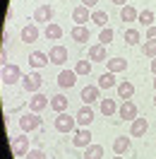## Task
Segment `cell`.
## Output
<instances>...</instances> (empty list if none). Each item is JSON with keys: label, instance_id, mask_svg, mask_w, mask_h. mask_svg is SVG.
Here are the masks:
<instances>
[{"label": "cell", "instance_id": "obj_31", "mask_svg": "<svg viewBox=\"0 0 156 159\" xmlns=\"http://www.w3.org/2000/svg\"><path fill=\"white\" fill-rule=\"evenodd\" d=\"M137 17H139V15H137V10L132 5H125V7L120 10V20L123 22H137Z\"/></svg>", "mask_w": 156, "mask_h": 159}, {"label": "cell", "instance_id": "obj_5", "mask_svg": "<svg viewBox=\"0 0 156 159\" xmlns=\"http://www.w3.org/2000/svg\"><path fill=\"white\" fill-rule=\"evenodd\" d=\"M118 116L123 120H135L139 113H137V104L132 99H127V101H123L120 106H118Z\"/></svg>", "mask_w": 156, "mask_h": 159}, {"label": "cell", "instance_id": "obj_8", "mask_svg": "<svg viewBox=\"0 0 156 159\" xmlns=\"http://www.w3.org/2000/svg\"><path fill=\"white\" fill-rule=\"evenodd\" d=\"M46 106H50V99L43 94V92H36V94L29 99V109H31V113H41Z\"/></svg>", "mask_w": 156, "mask_h": 159}, {"label": "cell", "instance_id": "obj_13", "mask_svg": "<svg viewBox=\"0 0 156 159\" xmlns=\"http://www.w3.org/2000/svg\"><path fill=\"white\" fill-rule=\"evenodd\" d=\"M77 77H79V75L75 72V70H60V75H58V87L70 89V87H75Z\"/></svg>", "mask_w": 156, "mask_h": 159}, {"label": "cell", "instance_id": "obj_35", "mask_svg": "<svg viewBox=\"0 0 156 159\" xmlns=\"http://www.w3.org/2000/svg\"><path fill=\"white\" fill-rule=\"evenodd\" d=\"M27 159H46V152H43L41 147H36V149H29Z\"/></svg>", "mask_w": 156, "mask_h": 159}, {"label": "cell", "instance_id": "obj_33", "mask_svg": "<svg viewBox=\"0 0 156 159\" xmlns=\"http://www.w3.org/2000/svg\"><path fill=\"white\" fill-rule=\"evenodd\" d=\"M142 53H144L146 58H156V39L144 41V46H142Z\"/></svg>", "mask_w": 156, "mask_h": 159}, {"label": "cell", "instance_id": "obj_29", "mask_svg": "<svg viewBox=\"0 0 156 159\" xmlns=\"http://www.w3.org/2000/svg\"><path fill=\"white\" fill-rule=\"evenodd\" d=\"M123 39H125V43H127V46H137V43L142 41V34H139L137 29H125Z\"/></svg>", "mask_w": 156, "mask_h": 159}, {"label": "cell", "instance_id": "obj_44", "mask_svg": "<svg viewBox=\"0 0 156 159\" xmlns=\"http://www.w3.org/2000/svg\"><path fill=\"white\" fill-rule=\"evenodd\" d=\"M154 106H156V97H154Z\"/></svg>", "mask_w": 156, "mask_h": 159}, {"label": "cell", "instance_id": "obj_27", "mask_svg": "<svg viewBox=\"0 0 156 159\" xmlns=\"http://www.w3.org/2000/svg\"><path fill=\"white\" fill-rule=\"evenodd\" d=\"M137 22H139L142 27H146V29H149V27H154L156 15H154L151 10H142V12H139V17H137Z\"/></svg>", "mask_w": 156, "mask_h": 159}, {"label": "cell", "instance_id": "obj_9", "mask_svg": "<svg viewBox=\"0 0 156 159\" xmlns=\"http://www.w3.org/2000/svg\"><path fill=\"white\" fill-rule=\"evenodd\" d=\"M91 138H94V135H91L89 128H79L77 133H75V138H72V145L79 147V149H87L89 145H91Z\"/></svg>", "mask_w": 156, "mask_h": 159}, {"label": "cell", "instance_id": "obj_7", "mask_svg": "<svg viewBox=\"0 0 156 159\" xmlns=\"http://www.w3.org/2000/svg\"><path fill=\"white\" fill-rule=\"evenodd\" d=\"M29 138L27 135H17V138H12V152H15V157H27L29 154Z\"/></svg>", "mask_w": 156, "mask_h": 159}, {"label": "cell", "instance_id": "obj_32", "mask_svg": "<svg viewBox=\"0 0 156 159\" xmlns=\"http://www.w3.org/2000/svg\"><path fill=\"white\" fill-rule=\"evenodd\" d=\"M75 72H77V75H89V72H91V60H77V63H75Z\"/></svg>", "mask_w": 156, "mask_h": 159}, {"label": "cell", "instance_id": "obj_20", "mask_svg": "<svg viewBox=\"0 0 156 159\" xmlns=\"http://www.w3.org/2000/svg\"><path fill=\"white\" fill-rule=\"evenodd\" d=\"M67 104H70V99H67V97H63V94L50 97V109L55 111V113H65V111H67Z\"/></svg>", "mask_w": 156, "mask_h": 159}, {"label": "cell", "instance_id": "obj_16", "mask_svg": "<svg viewBox=\"0 0 156 159\" xmlns=\"http://www.w3.org/2000/svg\"><path fill=\"white\" fill-rule=\"evenodd\" d=\"M50 63L48 58V53H41V51H34V53H29V65L34 70H41V68H46Z\"/></svg>", "mask_w": 156, "mask_h": 159}, {"label": "cell", "instance_id": "obj_1", "mask_svg": "<svg viewBox=\"0 0 156 159\" xmlns=\"http://www.w3.org/2000/svg\"><path fill=\"white\" fill-rule=\"evenodd\" d=\"M22 70L20 65H15V63H7V65H2L0 70V80H2V84H15V82H22Z\"/></svg>", "mask_w": 156, "mask_h": 159}, {"label": "cell", "instance_id": "obj_22", "mask_svg": "<svg viewBox=\"0 0 156 159\" xmlns=\"http://www.w3.org/2000/svg\"><path fill=\"white\" fill-rule=\"evenodd\" d=\"M46 39L48 41H60L63 39V27L60 24H55V22H50V24H46Z\"/></svg>", "mask_w": 156, "mask_h": 159}, {"label": "cell", "instance_id": "obj_11", "mask_svg": "<svg viewBox=\"0 0 156 159\" xmlns=\"http://www.w3.org/2000/svg\"><path fill=\"white\" fill-rule=\"evenodd\" d=\"M77 123H79V128H89L91 125V120H94V109L89 106V104H84V106H79V111H77Z\"/></svg>", "mask_w": 156, "mask_h": 159}, {"label": "cell", "instance_id": "obj_28", "mask_svg": "<svg viewBox=\"0 0 156 159\" xmlns=\"http://www.w3.org/2000/svg\"><path fill=\"white\" fill-rule=\"evenodd\" d=\"M98 87L101 89H113L115 87V72H103L98 77Z\"/></svg>", "mask_w": 156, "mask_h": 159}, {"label": "cell", "instance_id": "obj_12", "mask_svg": "<svg viewBox=\"0 0 156 159\" xmlns=\"http://www.w3.org/2000/svg\"><path fill=\"white\" fill-rule=\"evenodd\" d=\"M87 58L91 60V63H103V60H108L106 46H103V43H94V46H89V53H87Z\"/></svg>", "mask_w": 156, "mask_h": 159}, {"label": "cell", "instance_id": "obj_25", "mask_svg": "<svg viewBox=\"0 0 156 159\" xmlns=\"http://www.w3.org/2000/svg\"><path fill=\"white\" fill-rule=\"evenodd\" d=\"M108 63V72H125L127 70V60L125 58H110V60H106Z\"/></svg>", "mask_w": 156, "mask_h": 159}, {"label": "cell", "instance_id": "obj_4", "mask_svg": "<svg viewBox=\"0 0 156 159\" xmlns=\"http://www.w3.org/2000/svg\"><path fill=\"white\" fill-rule=\"evenodd\" d=\"M79 99L84 101V104H89V106L96 104V101L101 99V87H98V84H87L84 89L79 92Z\"/></svg>", "mask_w": 156, "mask_h": 159}, {"label": "cell", "instance_id": "obj_2", "mask_svg": "<svg viewBox=\"0 0 156 159\" xmlns=\"http://www.w3.org/2000/svg\"><path fill=\"white\" fill-rule=\"evenodd\" d=\"M53 125H55L58 133H72L75 125H77V118L70 116L67 111H65V113H55V123H53Z\"/></svg>", "mask_w": 156, "mask_h": 159}, {"label": "cell", "instance_id": "obj_45", "mask_svg": "<svg viewBox=\"0 0 156 159\" xmlns=\"http://www.w3.org/2000/svg\"><path fill=\"white\" fill-rule=\"evenodd\" d=\"M39 2H46V0H39Z\"/></svg>", "mask_w": 156, "mask_h": 159}, {"label": "cell", "instance_id": "obj_30", "mask_svg": "<svg viewBox=\"0 0 156 159\" xmlns=\"http://www.w3.org/2000/svg\"><path fill=\"white\" fill-rule=\"evenodd\" d=\"M101 157H103V147H101V145H94V142H91V145L84 149V159H101Z\"/></svg>", "mask_w": 156, "mask_h": 159}, {"label": "cell", "instance_id": "obj_21", "mask_svg": "<svg viewBox=\"0 0 156 159\" xmlns=\"http://www.w3.org/2000/svg\"><path fill=\"white\" fill-rule=\"evenodd\" d=\"M118 97H120L123 101L132 99V97H135V84H132L130 80H125V82H120V84H118Z\"/></svg>", "mask_w": 156, "mask_h": 159}, {"label": "cell", "instance_id": "obj_26", "mask_svg": "<svg viewBox=\"0 0 156 159\" xmlns=\"http://www.w3.org/2000/svg\"><path fill=\"white\" fill-rule=\"evenodd\" d=\"M91 22L96 24V27H108V12L106 10H91Z\"/></svg>", "mask_w": 156, "mask_h": 159}, {"label": "cell", "instance_id": "obj_38", "mask_svg": "<svg viewBox=\"0 0 156 159\" xmlns=\"http://www.w3.org/2000/svg\"><path fill=\"white\" fill-rule=\"evenodd\" d=\"M0 60H2V65H7V51H5V48L0 51Z\"/></svg>", "mask_w": 156, "mask_h": 159}, {"label": "cell", "instance_id": "obj_19", "mask_svg": "<svg viewBox=\"0 0 156 159\" xmlns=\"http://www.w3.org/2000/svg\"><path fill=\"white\" fill-rule=\"evenodd\" d=\"M70 36H72V41H77V43H87V41L91 39L89 29H87V27H82V24H75V29L70 31Z\"/></svg>", "mask_w": 156, "mask_h": 159}, {"label": "cell", "instance_id": "obj_42", "mask_svg": "<svg viewBox=\"0 0 156 159\" xmlns=\"http://www.w3.org/2000/svg\"><path fill=\"white\" fill-rule=\"evenodd\" d=\"M113 159H123V154H115V157H113Z\"/></svg>", "mask_w": 156, "mask_h": 159}, {"label": "cell", "instance_id": "obj_23", "mask_svg": "<svg viewBox=\"0 0 156 159\" xmlns=\"http://www.w3.org/2000/svg\"><path fill=\"white\" fill-rule=\"evenodd\" d=\"M98 111H101L103 116H113V113L118 111V101H115V99H101Z\"/></svg>", "mask_w": 156, "mask_h": 159}, {"label": "cell", "instance_id": "obj_24", "mask_svg": "<svg viewBox=\"0 0 156 159\" xmlns=\"http://www.w3.org/2000/svg\"><path fill=\"white\" fill-rule=\"evenodd\" d=\"M127 149H130V138L118 135V138L113 140V152H115V154H125Z\"/></svg>", "mask_w": 156, "mask_h": 159}, {"label": "cell", "instance_id": "obj_15", "mask_svg": "<svg viewBox=\"0 0 156 159\" xmlns=\"http://www.w3.org/2000/svg\"><path fill=\"white\" fill-rule=\"evenodd\" d=\"M89 20H91V10H89L87 5H77V7L72 10V22H75V24H82V27H84Z\"/></svg>", "mask_w": 156, "mask_h": 159}, {"label": "cell", "instance_id": "obj_34", "mask_svg": "<svg viewBox=\"0 0 156 159\" xmlns=\"http://www.w3.org/2000/svg\"><path fill=\"white\" fill-rule=\"evenodd\" d=\"M113 36H115V34H113V29H110V27H103V29H101V34H98V43H103V46H106V43H110V41H113Z\"/></svg>", "mask_w": 156, "mask_h": 159}, {"label": "cell", "instance_id": "obj_18", "mask_svg": "<svg viewBox=\"0 0 156 159\" xmlns=\"http://www.w3.org/2000/svg\"><path fill=\"white\" fill-rule=\"evenodd\" d=\"M20 39L24 41V43H34V41H39V27H36V24H27V27H22Z\"/></svg>", "mask_w": 156, "mask_h": 159}, {"label": "cell", "instance_id": "obj_14", "mask_svg": "<svg viewBox=\"0 0 156 159\" xmlns=\"http://www.w3.org/2000/svg\"><path fill=\"white\" fill-rule=\"evenodd\" d=\"M48 58H50L53 65H65L67 63V48L65 46H53L48 51Z\"/></svg>", "mask_w": 156, "mask_h": 159}, {"label": "cell", "instance_id": "obj_41", "mask_svg": "<svg viewBox=\"0 0 156 159\" xmlns=\"http://www.w3.org/2000/svg\"><path fill=\"white\" fill-rule=\"evenodd\" d=\"M113 2H115V5H123V7L127 5V0H113Z\"/></svg>", "mask_w": 156, "mask_h": 159}, {"label": "cell", "instance_id": "obj_43", "mask_svg": "<svg viewBox=\"0 0 156 159\" xmlns=\"http://www.w3.org/2000/svg\"><path fill=\"white\" fill-rule=\"evenodd\" d=\"M154 89H156V80H154Z\"/></svg>", "mask_w": 156, "mask_h": 159}, {"label": "cell", "instance_id": "obj_36", "mask_svg": "<svg viewBox=\"0 0 156 159\" xmlns=\"http://www.w3.org/2000/svg\"><path fill=\"white\" fill-rule=\"evenodd\" d=\"M82 5H87L89 10H94V7L98 5V0H82Z\"/></svg>", "mask_w": 156, "mask_h": 159}, {"label": "cell", "instance_id": "obj_17", "mask_svg": "<svg viewBox=\"0 0 156 159\" xmlns=\"http://www.w3.org/2000/svg\"><path fill=\"white\" fill-rule=\"evenodd\" d=\"M50 20H53V7L46 5V2H41L39 7L34 10V22H48L50 24Z\"/></svg>", "mask_w": 156, "mask_h": 159}, {"label": "cell", "instance_id": "obj_10", "mask_svg": "<svg viewBox=\"0 0 156 159\" xmlns=\"http://www.w3.org/2000/svg\"><path fill=\"white\" fill-rule=\"evenodd\" d=\"M146 130H149L146 118H139V116H137L135 120H130V138H144Z\"/></svg>", "mask_w": 156, "mask_h": 159}, {"label": "cell", "instance_id": "obj_6", "mask_svg": "<svg viewBox=\"0 0 156 159\" xmlns=\"http://www.w3.org/2000/svg\"><path fill=\"white\" fill-rule=\"evenodd\" d=\"M41 125V118L39 113H24L20 118V130L22 133H31V130H36Z\"/></svg>", "mask_w": 156, "mask_h": 159}, {"label": "cell", "instance_id": "obj_3", "mask_svg": "<svg viewBox=\"0 0 156 159\" xmlns=\"http://www.w3.org/2000/svg\"><path fill=\"white\" fill-rule=\"evenodd\" d=\"M41 82H43V80H41V72H39V70H34V72H29V75L22 77V89L36 94V92L41 89Z\"/></svg>", "mask_w": 156, "mask_h": 159}, {"label": "cell", "instance_id": "obj_40", "mask_svg": "<svg viewBox=\"0 0 156 159\" xmlns=\"http://www.w3.org/2000/svg\"><path fill=\"white\" fill-rule=\"evenodd\" d=\"M151 72L156 75V58H151Z\"/></svg>", "mask_w": 156, "mask_h": 159}, {"label": "cell", "instance_id": "obj_39", "mask_svg": "<svg viewBox=\"0 0 156 159\" xmlns=\"http://www.w3.org/2000/svg\"><path fill=\"white\" fill-rule=\"evenodd\" d=\"M10 41V29H2V43H7Z\"/></svg>", "mask_w": 156, "mask_h": 159}, {"label": "cell", "instance_id": "obj_37", "mask_svg": "<svg viewBox=\"0 0 156 159\" xmlns=\"http://www.w3.org/2000/svg\"><path fill=\"white\" fill-rule=\"evenodd\" d=\"M146 39H156V24H154V27H149V29H146Z\"/></svg>", "mask_w": 156, "mask_h": 159}]
</instances>
